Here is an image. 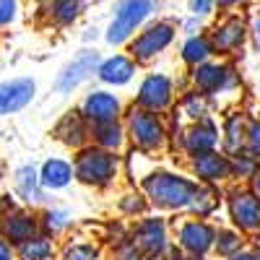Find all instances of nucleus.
<instances>
[{"instance_id": "39", "label": "nucleus", "mask_w": 260, "mask_h": 260, "mask_svg": "<svg viewBox=\"0 0 260 260\" xmlns=\"http://www.w3.org/2000/svg\"><path fill=\"white\" fill-rule=\"evenodd\" d=\"M127 211H143V201H125L122 203Z\"/></svg>"}, {"instance_id": "43", "label": "nucleus", "mask_w": 260, "mask_h": 260, "mask_svg": "<svg viewBox=\"0 0 260 260\" xmlns=\"http://www.w3.org/2000/svg\"><path fill=\"white\" fill-rule=\"evenodd\" d=\"M234 260H255V257H252V255H237Z\"/></svg>"}, {"instance_id": "19", "label": "nucleus", "mask_w": 260, "mask_h": 260, "mask_svg": "<svg viewBox=\"0 0 260 260\" xmlns=\"http://www.w3.org/2000/svg\"><path fill=\"white\" fill-rule=\"evenodd\" d=\"M138 242L148 250V252H161L167 247V234H164V224L156 219H148L141 224L138 229Z\"/></svg>"}, {"instance_id": "10", "label": "nucleus", "mask_w": 260, "mask_h": 260, "mask_svg": "<svg viewBox=\"0 0 260 260\" xmlns=\"http://www.w3.org/2000/svg\"><path fill=\"white\" fill-rule=\"evenodd\" d=\"M130 130H133V138L143 148H156L164 141L161 125L156 122L154 115H148V112H133V117H130Z\"/></svg>"}, {"instance_id": "18", "label": "nucleus", "mask_w": 260, "mask_h": 260, "mask_svg": "<svg viewBox=\"0 0 260 260\" xmlns=\"http://www.w3.org/2000/svg\"><path fill=\"white\" fill-rule=\"evenodd\" d=\"M39 182L42 180L37 177L34 167H21L16 172V192H18V198H24L26 203H39L42 201Z\"/></svg>"}, {"instance_id": "25", "label": "nucleus", "mask_w": 260, "mask_h": 260, "mask_svg": "<svg viewBox=\"0 0 260 260\" xmlns=\"http://www.w3.org/2000/svg\"><path fill=\"white\" fill-rule=\"evenodd\" d=\"M96 141L107 148H117L122 143V133H120V127L115 122H104L96 127Z\"/></svg>"}, {"instance_id": "7", "label": "nucleus", "mask_w": 260, "mask_h": 260, "mask_svg": "<svg viewBox=\"0 0 260 260\" xmlns=\"http://www.w3.org/2000/svg\"><path fill=\"white\" fill-rule=\"evenodd\" d=\"M34 96V81L31 78H13L0 83V115L18 112L31 102Z\"/></svg>"}, {"instance_id": "16", "label": "nucleus", "mask_w": 260, "mask_h": 260, "mask_svg": "<svg viewBox=\"0 0 260 260\" xmlns=\"http://www.w3.org/2000/svg\"><path fill=\"white\" fill-rule=\"evenodd\" d=\"M216 50H213V42H211V37H206V34H195V37H187L185 39V45H182V60L187 62V65H203V62H208V57L213 55Z\"/></svg>"}, {"instance_id": "29", "label": "nucleus", "mask_w": 260, "mask_h": 260, "mask_svg": "<svg viewBox=\"0 0 260 260\" xmlns=\"http://www.w3.org/2000/svg\"><path fill=\"white\" fill-rule=\"evenodd\" d=\"M234 250H240V237L232 232H221L219 234V252L221 255H232Z\"/></svg>"}, {"instance_id": "3", "label": "nucleus", "mask_w": 260, "mask_h": 260, "mask_svg": "<svg viewBox=\"0 0 260 260\" xmlns=\"http://www.w3.org/2000/svg\"><path fill=\"white\" fill-rule=\"evenodd\" d=\"M172 39H175V24L172 21H156V24H148L133 42H130V55L136 60H151L159 52H164Z\"/></svg>"}, {"instance_id": "11", "label": "nucleus", "mask_w": 260, "mask_h": 260, "mask_svg": "<svg viewBox=\"0 0 260 260\" xmlns=\"http://www.w3.org/2000/svg\"><path fill=\"white\" fill-rule=\"evenodd\" d=\"M117 110H120L117 96L107 94V91H94V94H89V99H86V104H83V112L89 115L94 122H99V125L112 122L115 115H117Z\"/></svg>"}, {"instance_id": "41", "label": "nucleus", "mask_w": 260, "mask_h": 260, "mask_svg": "<svg viewBox=\"0 0 260 260\" xmlns=\"http://www.w3.org/2000/svg\"><path fill=\"white\" fill-rule=\"evenodd\" d=\"M247 0H221V6L224 8H237V6H245Z\"/></svg>"}, {"instance_id": "21", "label": "nucleus", "mask_w": 260, "mask_h": 260, "mask_svg": "<svg viewBox=\"0 0 260 260\" xmlns=\"http://www.w3.org/2000/svg\"><path fill=\"white\" fill-rule=\"evenodd\" d=\"M195 172L203 180H221L229 175V161L224 156H216V154H201L195 159Z\"/></svg>"}, {"instance_id": "44", "label": "nucleus", "mask_w": 260, "mask_h": 260, "mask_svg": "<svg viewBox=\"0 0 260 260\" xmlns=\"http://www.w3.org/2000/svg\"><path fill=\"white\" fill-rule=\"evenodd\" d=\"M34 3H42V0H34Z\"/></svg>"}, {"instance_id": "6", "label": "nucleus", "mask_w": 260, "mask_h": 260, "mask_svg": "<svg viewBox=\"0 0 260 260\" xmlns=\"http://www.w3.org/2000/svg\"><path fill=\"white\" fill-rule=\"evenodd\" d=\"M99 52H94V50H83L73 62H68L62 68V73L57 76V89L60 91H71V89H76L78 83H83L86 78H89L94 71H99Z\"/></svg>"}, {"instance_id": "33", "label": "nucleus", "mask_w": 260, "mask_h": 260, "mask_svg": "<svg viewBox=\"0 0 260 260\" xmlns=\"http://www.w3.org/2000/svg\"><path fill=\"white\" fill-rule=\"evenodd\" d=\"M185 110H187V115H190V117H198V115L203 112V102L198 99V94H190V96H187Z\"/></svg>"}, {"instance_id": "37", "label": "nucleus", "mask_w": 260, "mask_h": 260, "mask_svg": "<svg viewBox=\"0 0 260 260\" xmlns=\"http://www.w3.org/2000/svg\"><path fill=\"white\" fill-rule=\"evenodd\" d=\"M182 26H185V31H187L190 37H195V31L201 29V18H195V16H192V18H187V21H185Z\"/></svg>"}, {"instance_id": "24", "label": "nucleus", "mask_w": 260, "mask_h": 260, "mask_svg": "<svg viewBox=\"0 0 260 260\" xmlns=\"http://www.w3.org/2000/svg\"><path fill=\"white\" fill-rule=\"evenodd\" d=\"M52 255V242L47 237H31L21 245V260H47Z\"/></svg>"}, {"instance_id": "15", "label": "nucleus", "mask_w": 260, "mask_h": 260, "mask_svg": "<svg viewBox=\"0 0 260 260\" xmlns=\"http://www.w3.org/2000/svg\"><path fill=\"white\" fill-rule=\"evenodd\" d=\"M180 240H182V245H185L187 250H192L195 255H198V252H206V250L211 247L213 232H211V226H206L203 221H190V224L182 226Z\"/></svg>"}, {"instance_id": "32", "label": "nucleus", "mask_w": 260, "mask_h": 260, "mask_svg": "<svg viewBox=\"0 0 260 260\" xmlns=\"http://www.w3.org/2000/svg\"><path fill=\"white\" fill-rule=\"evenodd\" d=\"M45 219H47V229L57 232V229H62L65 224H68V213H62V211H50Z\"/></svg>"}, {"instance_id": "26", "label": "nucleus", "mask_w": 260, "mask_h": 260, "mask_svg": "<svg viewBox=\"0 0 260 260\" xmlns=\"http://www.w3.org/2000/svg\"><path fill=\"white\" fill-rule=\"evenodd\" d=\"M242 146V117H229L226 122V148L237 151Z\"/></svg>"}, {"instance_id": "20", "label": "nucleus", "mask_w": 260, "mask_h": 260, "mask_svg": "<svg viewBox=\"0 0 260 260\" xmlns=\"http://www.w3.org/2000/svg\"><path fill=\"white\" fill-rule=\"evenodd\" d=\"M185 143H187V148L192 151V154H198V156L206 154V151H211L213 143H216V127H213V122H201V125H195L190 133H187Z\"/></svg>"}, {"instance_id": "40", "label": "nucleus", "mask_w": 260, "mask_h": 260, "mask_svg": "<svg viewBox=\"0 0 260 260\" xmlns=\"http://www.w3.org/2000/svg\"><path fill=\"white\" fill-rule=\"evenodd\" d=\"M250 169H252V161H247V159H245V161H237V172H242V175H247Z\"/></svg>"}, {"instance_id": "9", "label": "nucleus", "mask_w": 260, "mask_h": 260, "mask_svg": "<svg viewBox=\"0 0 260 260\" xmlns=\"http://www.w3.org/2000/svg\"><path fill=\"white\" fill-rule=\"evenodd\" d=\"M232 71L226 65H219V62H203L195 68V83H198L201 91H208V94H216L232 86Z\"/></svg>"}, {"instance_id": "13", "label": "nucleus", "mask_w": 260, "mask_h": 260, "mask_svg": "<svg viewBox=\"0 0 260 260\" xmlns=\"http://www.w3.org/2000/svg\"><path fill=\"white\" fill-rule=\"evenodd\" d=\"M232 219L242 229H257L260 226V201L252 195H234L232 201Z\"/></svg>"}, {"instance_id": "2", "label": "nucleus", "mask_w": 260, "mask_h": 260, "mask_svg": "<svg viewBox=\"0 0 260 260\" xmlns=\"http://www.w3.org/2000/svg\"><path fill=\"white\" fill-rule=\"evenodd\" d=\"M146 190L148 195L154 198L159 206H167V208H180V206H187L192 201V195L198 192L192 182L182 180V177H175V175H167V172H159V175H151L146 180Z\"/></svg>"}, {"instance_id": "36", "label": "nucleus", "mask_w": 260, "mask_h": 260, "mask_svg": "<svg viewBox=\"0 0 260 260\" xmlns=\"http://www.w3.org/2000/svg\"><path fill=\"white\" fill-rule=\"evenodd\" d=\"M117 260H138V250H136V245H125V247L120 250Z\"/></svg>"}, {"instance_id": "1", "label": "nucleus", "mask_w": 260, "mask_h": 260, "mask_svg": "<svg viewBox=\"0 0 260 260\" xmlns=\"http://www.w3.org/2000/svg\"><path fill=\"white\" fill-rule=\"evenodd\" d=\"M161 6V0H120L115 8V18L110 29H107L104 39L110 45H122L133 37L136 29H141L146 21L154 16Z\"/></svg>"}, {"instance_id": "34", "label": "nucleus", "mask_w": 260, "mask_h": 260, "mask_svg": "<svg viewBox=\"0 0 260 260\" xmlns=\"http://www.w3.org/2000/svg\"><path fill=\"white\" fill-rule=\"evenodd\" d=\"M250 148H252V154H260V122H255L250 127Z\"/></svg>"}, {"instance_id": "23", "label": "nucleus", "mask_w": 260, "mask_h": 260, "mask_svg": "<svg viewBox=\"0 0 260 260\" xmlns=\"http://www.w3.org/2000/svg\"><path fill=\"white\" fill-rule=\"evenodd\" d=\"M57 136H60V141H65L68 146H78L83 141V125H81L76 112H68L62 117V122L57 125Z\"/></svg>"}, {"instance_id": "27", "label": "nucleus", "mask_w": 260, "mask_h": 260, "mask_svg": "<svg viewBox=\"0 0 260 260\" xmlns=\"http://www.w3.org/2000/svg\"><path fill=\"white\" fill-rule=\"evenodd\" d=\"M216 6H221V0H187V11H190L195 18L211 16V13L216 11Z\"/></svg>"}, {"instance_id": "28", "label": "nucleus", "mask_w": 260, "mask_h": 260, "mask_svg": "<svg viewBox=\"0 0 260 260\" xmlns=\"http://www.w3.org/2000/svg\"><path fill=\"white\" fill-rule=\"evenodd\" d=\"M192 211H198V213H208L213 206H216V195L208 192V190H198L192 195V201H190Z\"/></svg>"}, {"instance_id": "31", "label": "nucleus", "mask_w": 260, "mask_h": 260, "mask_svg": "<svg viewBox=\"0 0 260 260\" xmlns=\"http://www.w3.org/2000/svg\"><path fill=\"white\" fill-rule=\"evenodd\" d=\"M94 257H96V250L89 245H76L68 250V260H94Z\"/></svg>"}, {"instance_id": "14", "label": "nucleus", "mask_w": 260, "mask_h": 260, "mask_svg": "<svg viewBox=\"0 0 260 260\" xmlns=\"http://www.w3.org/2000/svg\"><path fill=\"white\" fill-rule=\"evenodd\" d=\"M3 232L11 242H18V245H24L29 242L34 232H37V221L31 219L29 213H21V211H13L6 216V221H3Z\"/></svg>"}, {"instance_id": "8", "label": "nucleus", "mask_w": 260, "mask_h": 260, "mask_svg": "<svg viewBox=\"0 0 260 260\" xmlns=\"http://www.w3.org/2000/svg\"><path fill=\"white\" fill-rule=\"evenodd\" d=\"M172 99V81L167 76H148L138 91V104L146 110H164Z\"/></svg>"}, {"instance_id": "30", "label": "nucleus", "mask_w": 260, "mask_h": 260, "mask_svg": "<svg viewBox=\"0 0 260 260\" xmlns=\"http://www.w3.org/2000/svg\"><path fill=\"white\" fill-rule=\"evenodd\" d=\"M16 11H18L16 0H0V29L8 26L11 21L16 18Z\"/></svg>"}, {"instance_id": "17", "label": "nucleus", "mask_w": 260, "mask_h": 260, "mask_svg": "<svg viewBox=\"0 0 260 260\" xmlns=\"http://www.w3.org/2000/svg\"><path fill=\"white\" fill-rule=\"evenodd\" d=\"M81 11H83V0H50L47 3L50 21L57 26H71L81 16Z\"/></svg>"}, {"instance_id": "45", "label": "nucleus", "mask_w": 260, "mask_h": 260, "mask_svg": "<svg viewBox=\"0 0 260 260\" xmlns=\"http://www.w3.org/2000/svg\"><path fill=\"white\" fill-rule=\"evenodd\" d=\"M190 260H198V257H190Z\"/></svg>"}, {"instance_id": "5", "label": "nucleus", "mask_w": 260, "mask_h": 260, "mask_svg": "<svg viewBox=\"0 0 260 260\" xmlns=\"http://www.w3.org/2000/svg\"><path fill=\"white\" fill-rule=\"evenodd\" d=\"M247 39V24L242 16H226L221 24L213 26V34H211V42H213V50L216 52H234L245 45Z\"/></svg>"}, {"instance_id": "12", "label": "nucleus", "mask_w": 260, "mask_h": 260, "mask_svg": "<svg viewBox=\"0 0 260 260\" xmlns=\"http://www.w3.org/2000/svg\"><path fill=\"white\" fill-rule=\"evenodd\" d=\"M99 78L104 81V83H115V86H120V83H127L130 78H133V73H136V62L130 60L127 55H112L110 60H104L102 65H99Z\"/></svg>"}, {"instance_id": "38", "label": "nucleus", "mask_w": 260, "mask_h": 260, "mask_svg": "<svg viewBox=\"0 0 260 260\" xmlns=\"http://www.w3.org/2000/svg\"><path fill=\"white\" fill-rule=\"evenodd\" d=\"M0 260H13V250L6 240H0Z\"/></svg>"}, {"instance_id": "22", "label": "nucleus", "mask_w": 260, "mask_h": 260, "mask_svg": "<svg viewBox=\"0 0 260 260\" xmlns=\"http://www.w3.org/2000/svg\"><path fill=\"white\" fill-rule=\"evenodd\" d=\"M71 177H73L71 164H65L60 159L47 161L45 167H42V175H39V180H42V185H45V187H65V185L71 182Z\"/></svg>"}, {"instance_id": "35", "label": "nucleus", "mask_w": 260, "mask_h": 260, "mask_svg": "<svg viewBox=\"0 0 260 260\" xmlns=\"http://www.w3.org/2000/svg\"><path fill=\"white\" fill-rule=\"evenodd\" d=\"M250 34H252V45H255V50L260 52V11H257L255 18H252V29H250Z\"/></svg>"}, {"instance_id": "42", "label": "nucleus", "mask_w": 260, "mask_h": 260, "mask_svg": "<svg viewBox=\"0 0 260 260\" xmlns=\"http://www.w3.org/2000/svg\"><path fill=\"white\" fill-rule=\"evenodd\" d=\"M255 190H257V195H260V172L255 175Z\"/></svg>"}, {"instance_id": "4", "label": "nucleus", "mask_w": 260, "mask_h": 260, "mask_svg": "<svg viewBox=\"0 0 260 260\" xmlns=\"http://www.w3.org/2000/svg\"><path fill=\"white\" fill-rule=\"evenodd\" d=\"M115 169H117V159L112 154H107V151H99V148H86L76 161V175L83 182H91V185L110 182Z\"/></svg>"}]
</instances>
